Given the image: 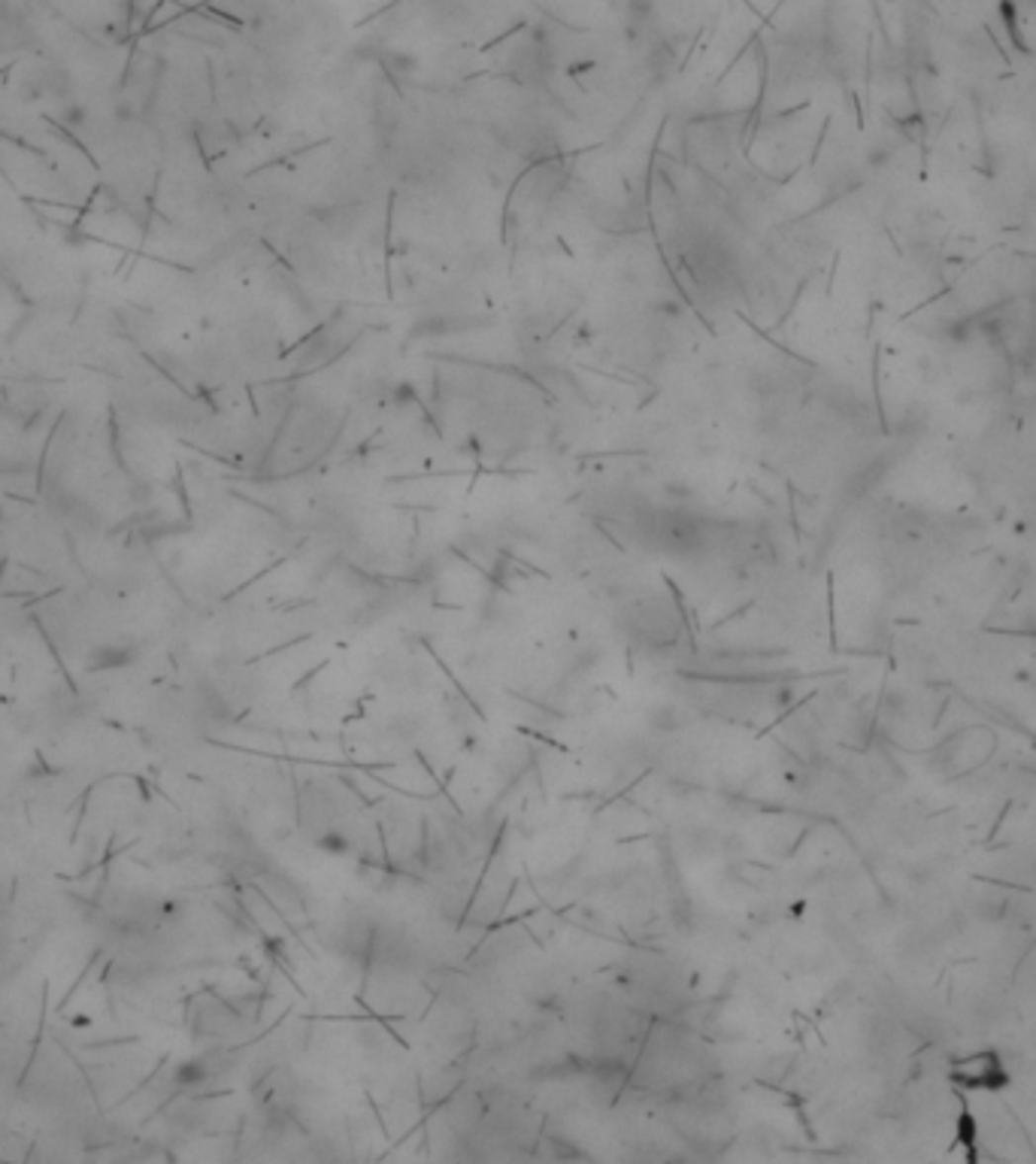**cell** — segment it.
Listing matches in <instances>:
<instances>
[{
    "label": "cell",
    "mask_w": 1036,
    "mask_h": 1164,
    "mask_svg": "<svg viewBox=\"0 0 1036 1164\" xmlns=\"http://www.w3.org/2000/svg\"><path fill=\"white\" fill-rule=\"evenodd\" d=\"M649 1025V1018L633 1013L612 986H588L564 1010V1043L591 1074L627 1080Z\"/></svg>",
    "instance_id": "cell-1"
},
{
    "label": "cell",
    "mask_w": 1036,
    "mask_h": 1164,
    "mask_svg": "<svg viewBox=\"0 0 1036 1164\" xmlns=\"http://www.w3.org/2000/svg\"><path fill=\"white\" fill-rule=\"evenodd\" d=\"M712 1049L685 1018H658L649 1025L627 1083L643 1092L688 1095L709 1083Z\"/></svg>",
    "instance_id": "cell-2"
},
{
    "label": "cell",
    "mask_w": 1036,
    "mask_h": 1164,
    "mask_svg": "<svg viewBox=\"0 0 1036 1164\" xmlns=\"http://www.w3.org/2000/svg\"><path fill=\"white\" fill-rule=\"evenodd\" d=\"M612 992L649 1022L658 1018H685L695 998V977L685 961L670 952L636 946L612 967Z\"/></svg>",
    "instance_id": "cell-3"
},
{
    "label": "cell",
    "mask_w": 1036,
    "mask_h": 1164,
    "mask_svg": "<svg viewBox=\"0 0 1036 1164\" xmlns=\"http://www.w3.org/2000/svg\"><path fill=\"white\" fill-rule=\"evenodd\" d=\"M298 819L313 843L325 849H358L376 819L367 813L352 786L336 773H313L298 786Z\"/></svg>",
    "instance_id": "cell-4"
},
{
    "label": "cell",
    "mask_w": 1036,
    "mask_h": 1164,
    "mask_svg": "<svg viewBox=\"0 0 1036 1164\" xmlns=\"http://www.w3.org/2000/svg\"><path fill=\"white\" fill-rule=\"evenodd\" d=\"M952 1083L967 1092H997L1009 1086V1074L997 1052H976L952 1067Z\"/></svg>",
    "instance_id": "cell-5"
},
{
    "label": "cell",
    "mask_w": 1036,
    "mask_h": 1164,
    "mask_svg": "<svg viewBox=\"0 0 1036 1164\" xmlns=\"http://www.w3.org/2000/svg\"><path fill=\"white\" fill-rule=\"evenodd\" d=\"M191 1025L197 1037L207 1040H231L239 1031V1016L231 1010L228 1001L216 995H204L191 1004Z\"/></svg>",
    "instance_id": "cell-6"
}]
</instances>
